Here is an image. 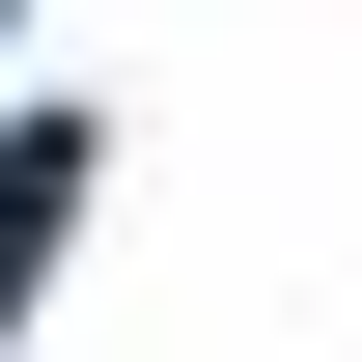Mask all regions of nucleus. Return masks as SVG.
<instances>
[{
	"label": "nucleus",
	"mask_w": 362,
	"mask_h": 362,
	"mask_svg": "<svg viewBox=\"0 0 362 362\" xmlns=\"http://www.w3.org/2000/svg\"><path fill=\"white\" fill-rule=\"evenodd\" d=\"M56 223H84V139H0V307L56 279Z\"/></svg>",
	"instance_id": "nucleus-1"
}]
</instances>
